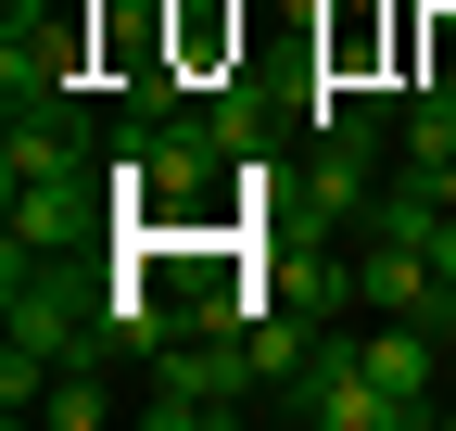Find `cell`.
Segmentation results:
<instances>
[{
    "instance_id": "9",
    "label": "cell",
    "mask_w": 456,
    "mask_h": 431,
    "mask_svg": "<svg viewBox=\"0 0 456 431\" xmlns=\"http://www.w3.org/2000/svg\"><path fill=\"white\" fill-rule=\"evenodd\" d=\"M419 178H431V191H444V203H456V152H444V166H419Z\"/></svg>"
},
{
    "instance_id": "3",
    "label": "cell",
    "mask_w": 456,
    "mask_h": 431,
    "mask_svg": "<svg viewBox=\"0 0 456 431\" xmlns=\"http://www.w3.org/2000/svg\"><path fill=\"white\" fill-rule=\"evenodd\" d=\"M355 305L368 317H431V330H456V292H444V266L419 241H368L355 254Z\"/></svg>"
},
{
    "instance_id": "4",
    "label": "cell",
    "mask_w": 456,
    "mask_h": 431,
    "mask_svg": "<svg viewBox=\"0 0 456 431\" xmlns=\"http://www.w3.org/2000/svg\"><path fill=\"white\" fill-rule=\"evenodd\" d=\"M355 343H368V381L406 406V419H431V355H444V330H431V317H368Z\"/></svg>"
},
{
    "instance_id": "7",
    "label": "cell",
    "mask_w": 456,
    "mask_h": 431,
    "mask_svg": "<svg viewBox=\"0 0 456 431\" xmlns=\"http://www.w3.org/2000/svg\"><path fill=\"white\" fill-rule=\"evenodd\" d=\"M393 140H406V166H444L456 152V77H419L406 115H393Z\"/></svg>"
},
{
    "instance_id": "6",
    "label": "cell",
    "mask_w": 456,
    "mask_h": 431,
    "mask_svg": "<svg viewBox=\"0 0 456 431\" xmlns=\"http://www.w3.org/2000/svg\"><path fill=\"white\" fill-rule=\"evenodd\" d=\"M114 406H127V394H114V355H64V368H51V394H38L51 431H102Z\"/></svg>"
},
{
    "instance_id": "10",
    "label": "cell",
    "mask_w": 456,
    "mask_h": 431,
    "mask_svg": "<svg viewBox=\"0 0 456 431\" xmlns=\"http://www.w3.org/2000/svg\"><path fill=\"white\" fill-rule=\"evenodd\" d=\"M444 419H456V394H444Z\"/></svg>"
},
{
    "instance_id": "1",
    "label": "cell",
    "mask_w": 456,
    "mask_h": 431,
    "mask_svg": "<svg viewBox=\"0 0 456 431\" xmlns=\"http://www.w3.org/2000/svg\"><path fill=\"white\" fill-rule=\"evenodd\" d=\"M127 419L140 431H228L241 419V394H254V368H241V343H203V330H178L152 368H127Z\"/></svg>"
},
{
    "instance_id": "2",
    "label": "cell",
    "mask_w": 456,
    "mask_h": 431,
    "mask_svg": "<svg viewBox=\"0 0 456 431\" xmlns=\"http://www.w3.org/2000/svg\"><path fill=\"white\" fill-rule=\"evenodd\" d=\"M279 419H305V431H419L406 406L368 381V343H355V330H330L292 381H279Z\"/></svg>"
},
{
    "instance_id": "8",
    "label": "cell",
    "mask_w": 456,
    "mask_h": 431,
    "mask_svg": "<svg viewBox=\"0 0 456 431\" xmlns=\"http://www.w3.org/2000/svg\"><path fill=\"white\" fill-rule=\"evenodd\" d=\"M431 266H444V292H456V203H444V229H431Z\"/></svg>"
},
{
    "instance_id": "5",
    "label": "cell",
    "mask_w": 456,
    "mask_h": 431,
    "mask_svg": "<svg viewBox=\"0 0 456 431\" xmlns=\"http://www.w3.org/2000/svg\"><path fill=\"white\" fill-rule=\"evenodd\" d=\"M203 127H216V152H228V166H266V152H279V102H266L254 77H216Z\"/></svg>"
}]
</instances>
